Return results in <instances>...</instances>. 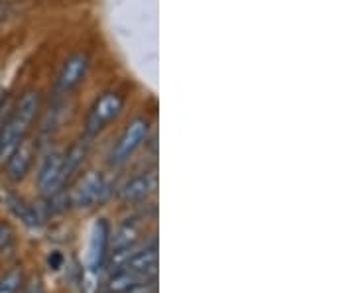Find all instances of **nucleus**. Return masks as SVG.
<instances>
[{"mask_svg":"<svg viewBox=\"0 0 354 293\" xmlns=\"http://www.w3.org/2000/svg\"><path fill=\"white\" fill-rule=\"evenodd\" d=\"M41 111V95L38 91H26L2 120L0 126V164H4L10 153L28 138L34 122Z\"/></svg>","mask_w":354,"mask_h":293,"instance_id":"obj_1","label":"nucleus"},{"mask_svg":"<svg viewBox=\"0 0 354 293\" xmlns=\"http://www.w3.org/2000/svg\"><path fill=\"white\" fill-rule=\"evenodd\" d=\"M122 108H124L122 95H118V93H104V95H101L88 111L87 120H85V136L95 138L97 134H101L114 118H118Z\"/></svg>","mask_w":354,"mask_h":293,"instance_id":"obj_2","label":"nucleus"},{"mask_svg":"<svg viewBox=\"0 0 354 293\" xmlns=\"http://www.w3.org/2000/svg\"><path fill=\"white\" fill-rule=\"evenodd\" d=\"M111 195V185L97 171H88L77 181V185L69 193V203L77 209H91L104 203Z\"/></svg>","mask_w":354,"mask_h":293,"instance_id":"obj_3","label":"nucleus"},{"mask_svg":"<svg viewBox=\"0 0 354 293\" xmlns=\"http://www.w3.org/2000/svg\"><path fill=\"white\" fill-rule=\"evenodd\" d=\"M148 136H150V122H148V118H134L127 126V130L122 132V136L118 138L116 146L113 148L111 164L116 167L124 166L128 160L142 148V144L148 140Z\"/></svg>","mask_w":354,"mask_h":293,"instance_id":"obj_4","label":"nucleus"},{"mask_svg":"<svg viewBox=\"0 0 354 293\" xmlns=\"http://www.w3.org/2000/svg\"><path fill=\"white\" fill-rule=\"evenodd\" d=\"M64 153L59 150L48 153L38 171V189L46 197H55L64 189Z\"/></svg>","mask_w":354,"mask_h":293,"instance_id":"obj_5","label":"nucleus"},{"mask_svg":"<svg viewBox=\"0 0 354 293\" xmlns=\"http://www.w3.org/2000/svg\"><path fill=\"white\" fill-rule=\"evenodd\" d=\"M109 246H111V225L106 223V218H99L93 230H91V238H88V252H87V268L91 272H97L104 266L106 254H109Z\"/></svg>","mask_w":354,"mask_h":293,"instance_id":"obj_6","label":"nucleus"},{"mask_svg":"<svg viewBox=\"0 0 354 293\" xmlns=\"http://www.w3.org/2000/svg\"><path fill=\"white\" fill-rule=\"evenodd\" d=\"M36 153H38V140H34L30 136L24 138L22 144L10 153V158L4 162L6 164V176H8V179L14 181V183L22 181L30 173Z\"/></svg>","mask_w":354,"mask_h":293,"instance_id":"obj_7","label":"nucleus"},{"mask_svg":"<svg viewBox=\"0 0 354 293\" xmlns=\"http://www.w3.org/2000/svg\"><path fill=\"white\" fill-rule=\"evenodd\" d=\"M88 71V55L87 53H77L73 57H69L65 62L62 73L57 77V83H55V91L59 95H65L69 91H73L83 83V79L87 75Z\"/></svg>","mask_w":354,"mask_h":293,"instance_id":"obj_8","label":"nucleus"},{"mask_svg":"<svg viewBox=\"0 0 354 293\" xmlns=\"http://www.w3.org/2000/svg\"><path fill=\"white\" fill-rule=\"evenodd\" d=\"M156 189H158V173H156V169L142 171L136 178L130 179L127 185L120 189V199L124 203H142Z\"/></svg>","mask_w":354,"mask_h":293,"instance_id":"obj_9","label":"nucleus"},{"mask_svg":"<svg viewBox=\"0 0 354 293\" xmlns=\"http://www.w3.org/2000/svg\"><path fill=\"white\" fill-rule=\"evenodd\" d=\"M124 268L138 274L142 278H156V274H158V246L156 243L142 248L138 252H132Z\"/></svg>","mask_w":354,"mask_h":293,"instance_id":"obj_10","label":"nucleus"},{"mask_svg":"<svg viewBox=\"0 0 354 293\" xmlns=\"http://www.w3.org/2000/svg\"><path fill=\"white\" fill-rule=\"evenodd\" d=\"M6 207L12 211L14 217H18L22 223H24L26 227L36 229V227L41 225V218H39L38 211H36L34 207H30V205L26 203L24 199H20V197L12 195V193H8V195H6Z\"/></svg>","mask_w":354,"mask_h":293,"instance_id":"obj_11","label":"nucleus"},{"mask_svg":"<svg viewBox=\"0 0 354 293\" xmlns=\"http://www.w3.org/2000/svg\"><path fill=\"white\" fill-rule=\"evenodd\" d=\"M142 280H148V278H142V276L127 268L114 270V274L111 276L109 283H106V290H109V293H128Z\"/></svg>","mask_w":354,"mask_h":293,"instance_id":"obj_12","label":"nucleus"},{"mask_svg":"<svg viewBox=\"0 0 354 293\" xmlns=\"http://www.w3.org/2000/svg\"><path fill=\"white\" fill-rule=\"evenodd\" d=\"M138 236L140 230L138 227H136V223H134V220H128V223H124L120 229L116 230V234H114V250L134 246L136 240H138Z\"/></svg>","mask_w":354,"mask_h":293,"instance_id":"obj_13","label":"nucleus"},{"mask_svg":"<svg viewBox=\"0 0 354 293\" xmlns=\"http://www.w3.org/2000/svg\"><path fill=\"white\" fill-rule=\"evenodd\" d=\"M22 285H24L22 268H12L0 278V293H18Z\"/></svg>","mask_w":354,"mask_h":293,"instance_id":"obj_14","label":"nucleus"},{"mask_svg":"<svg viewBox=\"0 0 354 293\" xmlns=\"http://www.w3.org/2000/svg\"><path fill=\"white\" fill-rule=\"evenodd\" d=\"M10 243H12V229L0 223V248H6Z\"/></svg>","mask_w":354,"mask_h":293,"instance_id":"obj_15","label":"nucleus"},{"mask_svg":"<svg viewBox=\"0 0 354 293\" xmlns=\"http://www.w3.org/2000/svg\"><path fill=\"white\" fill-rule=\"evenodd\" d=\"M50 266L53 270H59V266H62V254L59 252H53V256H50Z\"/></svg>","mask_w":354,"mask_h":293,"instance_id":"obj_16","label":"nucleus"},{"mask_svg":"<svg viewBox=\"0 0 354 293\" xmlns=\"http://www.w3.org/2000/svg\"><path fill=\"white\" fill-rule=\"evenodd\" d=\"M28 293H44V290H41V285H39V283H32V285H30V290H28Z\"/></svg>","mask_w":354,"mask_h":293,"instance_id":"obj_17","label":"nucleus"},{"mask_svg":"<svg viewBox=\"0 0 354 293\" xmlns=\"http://www.w3.org/2000/svg\"><path fill=\"white\" fill-rule=\"evenodd\" d=\"M4 18H6V6H4V4L0 2V24L4 22Z\"/></svg>","mask_w":354,"mask_h":293,"instance_id":"obj_18","label":"nucleus"}]
</instances>
